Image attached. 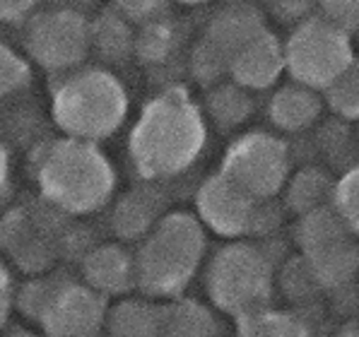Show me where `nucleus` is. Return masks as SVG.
<instances>
[{"label": "nucleus", "instance_id": "nucleus-35", "mask_svg": "<svg viewBox=\"0 0 359 337\" xmlns=\"http://www.w3.org/2000/svg\"><path fill=\"white\" fill-rule=\"evenodd\" d=\"M8 337H39V335H32V333H13V335H8Z\"/></svg>", "mask_w": 359, "mask_h": 337}, {"label": "nucleus", "instance_id": "nucleus-17", "mask_svg": "<svg viewBox=\"0 0 359 337\" xmlns=\"http://www.w3.org/2000/svg\"><path fill=\"white\" fill-rule=\"evenodd\" d=\"M321 109L323 99L318 97V92L297 85V82H290V85L280 87L273 94L268 116L275 128L285 132H302L316 123L318 116H321Z\"/></svg>", "mask_w": 359, "mask_h": 337}, {"label": "nucleus", "instance_id": "nucleus-2", "mask_svg": "<svg viewBox=\"0 0 359 337\" xmlns=\"http://www.w3.org/2000/svg\"><path fill=\"white\" fill-rule=\"evenodd\" d=\"M36 186L51 207L80 217L111 202L116 171L97 142L63 137L39 150Z\"/></svg>", "mask_w": 359, "mask_h": 337}, {"label": "nucleus", "instance_id": "nucleus-29", "mask_svg": "<svg viewBox=\"0 0 359 337\" xmlns=\"http://www.w3.org/2000/svg\"><path fill=\"white\" fill-rule=\"evenodd\" d=\"M13 306H15V280L10 275V270L0 263V333H3L5 323H8Z\"/></svg>", "mask_w": 359, "mask_h": 337}, {"label": "nucleus", "instance_id": "nucleus-6", "mask_svg": "<svg viewBox=\"0 0 359 337\" xmlns=\"http://www.w3.org/2000/svg\"><path fill=\"white\" fill-rule=\"evenodd\" d=\"M275 273L268 253L251 241H229L205 270V291L224 316L241 320L265 311L273 296Z\"/></svg>", "mask_w": 359, "mask_h": 337}, {"label": "nucleus", "instance_id": "nucleus-10", "mask_svg": "<svg viewBox=\"0 0 359 337\" xmlns=\"http://www.w3.org/2000/svg\"><path fill=\"white\" fill-rule=\"evenodd\" d=\"M25 46L32 60L43 70L70 73L90 53V22L75 8L43 10L29 18Z\"/></svg>", "mask_w": 359, "mask_h": 337}, {"label": "nucleus", "instance_id": "nucleus-15", "mask_svg": "<svg viewBox=\"0 0 359 337\" xmlns=\"http://www.w3.org/2000/svg\"><path fill=\"white\" fill-rule=\"evenodd\" d=\"M265 29V20L256 8L244 3H234L222 8L212 15V20L205 27V41L215 46L224 58L231 60L234 53H239L246 43H251L256 36H261Z\"/></svg>", "mask_w": 359, "mask_h": 337}, {"label": "nucleus", "instance_id": "nucleus-16", "mask_svg": "<svg viewBox=\"0 0 359 337\" xmlns=\"http://www.w3.org/2000/svg\"><path fill=\"white\" fill-rule=\"evenodd\" d=\"M164 306L147 296L142 299H116L109 303L102 333L107 337H162Z\"/></svg>", "mask_w": 359, "mask_h": 337}, {"label": "nucleus", "instance_id": "nucleus-13", "mask_svg": "<svg viewBox=\"0 0 359 337\" xmlns=\"http://www.w3.org/2000/svg\"><path fill=\"white\" fill-rule=\"evenodd\" d=\"M283 43L270 32H263L261 36H256L229 60L231 82H236V85L248 92H261L273 87L278 82V77L283 75Z\"/></svg>", "mask_w": 359, "mask_h": 337}, {"label": "nucleus", "instance_id": "nucleus-12", "mask_svg": "<svg viewBox=\"0 0 359 337\" xmlns=\"http://www.w3.org/2000/svg\"><path fill=\"white\" fill-rule=\"evenodd\" d=\"M82 282L104 299H123L135 289V258L121 241L99 244L82 258Z\"/></svg>", "mask_w": 359, "mask_h": 337}, {"label": "nucleus", "instance_id": "nucleus-7", "mask_svg": "<svg viewBox=\"0 0 359 337\" xmlns=\"http://www.w3.org/2000/svg\"><path fill=\"white\" fill-rule=\"evenodd\" d=\"M285 70L292 82L323 92L333 80L355 65L350 34L323 18H306L297 25L283 46Z\"/></svg>", "mask_w": 359, "mask_h": 337}, {"label": "nucleus", "instance_id": "nucleus-14", "mask_svg": "<svg viewBox=\"0 0 359 337\" xmlns=\"http://www.w3.org/2000/svg\"><path fill=\"white\" fill-rule=\"evenodd\" d=\"M164 195L154 186H137L116 200L111 229L118 241H140L164 217Z\"/></svg>", "mask_w": 359, "mask_h": 337}, {"label": "nucleus", "instance_id": "nucleus-25", "mask_svg": "<svg viewBox=\"0 0 359 337\" xmlns=\"http://www.w3.org/2000/svg\"><path fill=\"white\" fill-rule=\"evenodd\" d=\"M328 205L347 224V229L352 234H357L359 229V169L357 167H350L340 176V181L333 184Z\"/></svg>", "mask_w": 359, "mask_h": 337}, {"label": "nucleus", "instance_id": "nucleus-4", "mask_svg": "<svg viewBox=\"0 0 359 337\" xmlns=\"http://www.w3.org/2000/svg\"><path fill=\"white\" fill-rule=\"evenodd\" d=\"M15 306L41 330V337H99L109 299L65 273L34 275L15 287Z\"/></svg>", "mask_w": 359, "mask_h": 337}, {"label": "nucleus", "instance_id": "nucleus-33", "mask_svg": "<svg viewBox=\"0 0 359 337\" xmlns=\"http://www.w3.org/2000/svg\"><path fill=\"white\" fill-rule=\"evenodd\" d=\"M8 184H10V159H8L5 147L0 145V198L8 191Z\"/></svg>", "mask_w": 359, "mask_h": 337}, {"label": "nucleus", "instance_id": "nucleus-20", "mask_svg": "<svg viewBox=\"0 0 359 337\" xmlns=\"http://www.w3.org/2000/svg\"><path fill=\"white\" fill-rule=\"evenodd\" d=\"M309 273L321 289H340L357 273V246L352 239L304 256Z\"/></svg>", "mask_w": 359, "mask_h": 337}, {"label": "nucleus", "instance_id": "nucleus-11", "mask_svg": "<svg viewBox=\"0 0 359 337\" xmlns=\"http://www.w3.org/2000/svg\"><path fill=\"white\" fill-rule=\"evenodd\" d=\"M0 246L25 273L43 275L58 253L56 236L48 224L27 209H13L0 222Z\"/></svg>", "mask_w": 359, "mask_h": 337}, {"label": "nucleus", "instance_id": "nucleus-27", "mask_svg": "<svg viewBox=\"0 0 359 337\" xmlns=\"http://www.w3.org/2000/svg\"><path fill=\"white\" fill-rule=\"evenodd\" d=\"M29 65L10 46L0 43V99L10 97L29 82Z\"/></svg>", "mask_w": 359, "mask_h": 337}, {"label": "nucleus", "instance_id": "nucleus-32", "mask_svg": "<svg viewBox=\"0 0 359 337\" xmlns=\"http://www.w3.org/2000/svg\"><path fill=\"white\" fill-rule=\"evenodd\" d=\"M159 5H162V0H118V8L135 20L152 18Z\"/></svg>", "mask_w": 359, "mask_h": 337}, {"label": "nucleus", "instance_id": "nucleus-19", "mask_svg": "<svg viewBox=\"0 0 359 337\" xmlns=\"http://www.w3.org/2000/svg\"><path fill=\"white\" fill-rule=\"evenodd\" d=\"M253 114L251 92L236 82H219L205 94V116L219 132H231L246 123Z\"/></svg>", "mask_w": 359, "mask_h": 337}, {"label": "nucleus", "instance_id": "nucleus-34", "mask_svg": "<svg viewBox=\"0 0 359 337\" xmlns=\"http://www.w3.org/2000/svg\"><path fill=\"white\" fill-rule=\"evenodd\" d=\"M333 337H359V330L355 323H350V325H345V328H340Z\"/></svg>", "mask_w": 359, "mask_h": 337}, {"label": "nucleus", "instance_id": "nucleus-36", "mask_svg": "<svg viewBox=\"0 0 359 337\" xmlns=\"http://www.w3.org/2000/svg\"><path fill=\"white\" fill-rule=\"evenodd\" d=\"M179 3H189V5H198V3H208V0H179Z\"/></svg>", "mask_w": 359, "mask_h": 337}, {"label": "nucleus", "instance_id": "nucleus-5", "mask_svg": "<svg viewBox=\"0 0 359 337\" xmlns=\"http://www.w3.org/2000/svg\"><path fill=\"white\" fill-rule=\"evenodd\" d=\"M53 121L65 137L99 142L114 135L128 116L123 82L104 68H75L56 85Z\"/></svg>", "mask_w": 359, "mask_h": 337}, {"label": "nucleus", "instance_id": "nucleus-24", "mask_svg": "<svg viewBox=\"0 0 359 337\" xmlns=\"http://www.w3.org/2000/svg\"><path fill=\"white\" fill-rule=\"evenodd\" d=\"M325 94V104L338 118L347 121H357L359 116V70L357 63L352 68H347L338 80H333L328 87L323 90Z\"/></svg>", "mask_w": 359, "mask_h": 337}, {"label": "nucleus", "instance_id": "nucleus-31", "mask_svg": "<svg viewBox=\"0 0 359 337\" xmlns=\"http://www.w3.org/2000/svg\"><path fill=\"white\" fill-rule=\"evenodd\" d=\"M273 5V13L280 20H306V13L316 0H268Z\"/></svg>", "mask_w": 359, "mask_h": 337}, {"label": "nucleus", "instance_id": "nucleus-23", "mask_svg": "<svg viewBox=\"0 0 359 337\" xmlns=\"http://www.w3.org/2000/svg\"><path fill=\"white\" fill-rule=\"evenodd\" d=\"M236 337H313V330L297 313L265 308L236 320Z\"/></svg>", "mask_w": 359, "mask_h": 337}, {"label": "nucleus", "instance_id": "nucleus-21", "mask_svg": "<svg viewBox=\"0 0 359 337\" xmlns=\"http://www.w3.org/2000/svg\"><path fill=\"white\" fill-rule=\"evenodd\" d=\"M352 236L355 234L347 229V224L333 212L330 205H323L302 214L299 224H297V241H299L304 256L321 251V248L335 246L340 241L352 239Z\"/></svg>", "mask_w": 359, "mask_h": 337}, {"label": "nucleus", "instance_id": "nucleus-30", "mask_svg": "<svg viewBox=\"0 0 359 337\" xmlns=\"http://www.w3.org/2000/svg\"><path fill=\"white\" fill-rule=\"evenodd\" d=\"M39 0H0V22H22L32 18Z\"/></svg>", "mask_w": 359, "mask_h": 337}, {"label": "nucleus", "instance_id": "nucleus-26", "mask_svg": "<svg viewBox=\"0 0 359 337\" xmlns=\"http://www.w3.org/2000/svg\"><path fill=\"white\" fill-rule=\"evenodd\" d=\"M191 75L198 85L210 90V87L219 85L224 75H229V60L215 46H210L205 39H201L191 53Z\"/></svg>", "mask_w": 359, "mask_h": 337}, {"label": "nucleus", "instance_id": "nucleus-8", "mask_svg": "<svg viewBox=\"0 0 359 337\" xmlns=\"http://www.w3.org/2000/svg\"><path fill=\"white\" fill-rule=\"evenodd\" d=\"M196 212L203 229L229 241L268 234L280 219L273 200H256L246 195L222 174L208 176L201 184L196 193Z\"/></svg>", "mask_w": 359, "mask_h": 337}, {"label": "nucleus", "instance_id": "nucleus-28", "mask_svg": "<svg viewBox=\"0 0 359 337\" xmlns=\"http://www.w3.org/2000/svg\"><path fill=\"white\" fill-rule=\"evenodd\" d=\"M316 5L321 8V18L328 20L330 25L340 27L347 34L357 29L359 0H316Z\"/></svg>", "mask_w": 359, "mask_h": 337}, {"label": "nucleus", "instance_id": "nucleus-3", "mask_svg": "<svg viewBox=\"0 0 359 337\" xmlns=\"http://www.w3.org/2000/svg\"><path fill=\"white\" fill-rule=\"evenodd\" d=\"M205 248V229L196 214L167 212L133 253L135 289L152 301L179 299L196 277Z\"/></svg>", "mask_w": 359, "mask_h": 337}, {"label": "nucleus", "instance_id": "nucleus-9", "mask_svg": "<svg viewBox=\"0 0 359 337\" xmlns=\"http://www.w3.org/2000/svg\"><path fill=\"white\" fill-rule=\"evenodd\" d=\"M290 150L280 137L251 130L227 147L217 174L256 200H273L290 179Z\"/></svg>", "mask_w": 359, "mask_h": 337}, {"label": "nucleus", "instance_id": "nucleus-18", "mask_svg": "<svg viewBox=\"0 0 359 337\" xmlns=\"http://www.w3.org/2000/svg\"><path fill=\"white\" fill-rule=\"evenodd\" d=\"M162 337H229L212 308L193 299H171L164 306Z\"/></svg>", "mask_w": 359, "mask_h": 337}, {"label": "nucleus", "instance_id": "nucleus-1", "mask_svg": "<svg viewBox=\"0 0 359 337\" xmlns=\"http://www.w3.org/2000/svg\"><path fill=\"white\" fill-rule=\"evenodd\" d=\"M208 140L205 116L181 87L145 104L130 132L133 167L145 181H164L196 164Z\"/></svg>", "mask_w": 359, "mask_h": 337}, {"label": "nucleus", "instance_id": "nucleus-22", "mask_svg": "<svg viewBox=\"0 0 359 337\" xmlns=\"http://www.w3.org/2000/svg\"><path fill=\"white\" fill-rule=\"evenodd\" d=\"M330 191H333V179L325 171L309 167L294 174L285 184V202L294 214H306L311 209L328 205Z\"/></svg>", "mask_w": 359, "mask_h": 337}]
</instances>
